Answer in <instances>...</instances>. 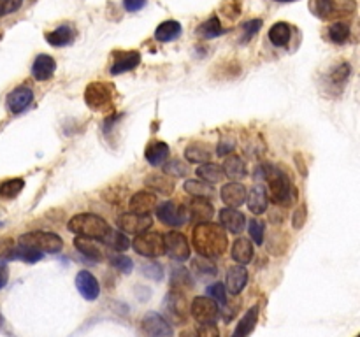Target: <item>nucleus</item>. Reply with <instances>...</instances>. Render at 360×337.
Here are the masks:
<instances>
[{"label":"nucleus","instance_id":"f257e3e1","mask_svg":"<svg viewBox=\"0 0 360 337\" xmlns=\"http://www.w3.org/2000/svg\"><path fill=\"white\" fill-rule=\"evenodd\" d=\"M192 244L200 256L217 258V256L224 255L229 248L227 232L221 228L220 223L204 221L193 228Z\"/></svg>","mask_w":360,"mask_h":337},{"label":"nucleus","instance_id":"f03ea898","mask_svg":"<svg viewBox=\"0 0 360 337\" xmlns=\"http://www.w3.org/2000/svg\"><path fill=\"white\" fill-rule=\"evenodd\" d=\"M260 172H262V178L269 183V192L273 202L280 207L294 206L299 193L287 172L274 167V165H264V167H260Z\"/></svg>","mask_w":360,"mask_h":337},{"label":"nucleus","instance_id":"7ed1b4c3","mask_svg":"<svg viewBox=\"0 0 360 337\" xmlns=\"http://www.w3.org/2000/svg\"><path fill=\"white\" fill-rule=\"evenodd\" d=\"M67 228H69L72 234L79 235V237L95 239V241H102V239L108 235V232L111 230L108 221L94 213L76 214V216H72L69 220Z\"/></svg>","mask_w":360,"mask_h":337},{"label":"nucleus","instance_id":"20e7f679","mask_svg":"<svg viewBox=\"0 0 360 337\" xmlns=\"http://www.w3.org/2000/svg\"><path fill=\"white\" fill-rule=\"evenodd\" d=\"M309 9L320 20L333 21L352 16L357 11V2L355 0H311Z\"/></svg>","mask_w":360,"mask_h":337},{"label":"nucleus","instance_id":"39448f33","mask_svg":"<svg viewBox=\"0 0 360 337\" xmlns=\"http://www.w3.org/2000/svg\"><path fill=\"white\" fill-rule=\"evenodd\" d=\"M18 244L25 246V248L35 249L41 253H60L63 248V241L60 235L53 234V232H28L18 239Z\"/></svg>","mask_w":360,"mask_h":337},{"label":"nucleus","instance_id":"423d86ee","mask_svg":"<svg viewBox=\"0 0 360 337\" xmlns=\"http://www.w3.org/2000/svg\"><path fill=\"white\" fill-rule=\"evenodd\" d=\"M115 98V88L111 83H102V81H94L84 90V102L91 111H108L112 105Z\"/></svg>","mask_w":360,"mask_h":337},{"label":"nucleus","instance_id":"0eeeda50","mask_svg":"<svg viewBox=\"0 0 360 337\" xmlns=\"http://www.w3.org/2000/svg\"><path fill=\"white\" fill-rule=\"evenodd\" d=\"M132 248L137 255L146 256V258H157V256L165 255L164 246V235L158 232H143V234L136 235L132 242Z\"/></svg>","mask_w":360,"mask_h":337},{"label":"nucleus","instance_id":"6e6552de","mask_svg":"<svg viewBox=\"0 0 360 337\" xmlns=\"http://www.w3.org/2000/svg\"><path fill=\"white\" fill-rule=\"evenodd\" d=\"M157 218L169 227H183L190 220L186 207L172 200H165L164 204L157 206Z\"/></svg>","mask_w":360,"mask_h":337},{"label":"nucleus","instance_id":"1a4fd4ad","mask_svg":"<svg viewBox=\"0 0 360 337\" xmlns=\"http://www.w3.org/2000/svg\"><path fill=\"white\" fill-rule=\"evenodd\" d=\"M190 315L199 323L217 322L218 315H220V305L207 295H199L190 304Z\"/></svg>","mask_w":360,"mask_h":337},{"label":"nucleus","instance_id":"9d476101","mask_svg":"<svg viewBox=\"0 0 360 337\" xmlns=\"http://www.w3.org/2000/svg\"><path fill=\"white\" fill-rule=\"evenodd\" d=\"M164 308L165 312L171 316L172 322H178V325H183L190 315V305L188 302H186L185 291L172 290V288L167 293V297H165Z\"/></svg>","mask_w":360,"mask_h":337},{"label":"nucleus","instance_id":"9b49d317","mask_svg":"<svg viewBox=\"0 0 360 337\" xmlns=\"http://www.w3.org/2000/svg\"><path fill=\"white\" fill-rule=\"evenodd\" d=\"M164 246L165 253H167L172 260L185 262V260L190 258V242L188 239H186V235L181 234V232H167V234L164 235Z\"/></svg>","mask_w":360,"mask_h":337},{"label":"nucleus","instance_id":"f8f14e48","mask_svg":"<svg viewBox=\"0 0 360 337\" xmlns=\"http://www.w3.org/2000/svg\"><path fill=\"white\" fill-rule=\"evenodd\" d=\"M141 326H143L144 333L148 337H172L174 336V329L169 323L167 318H164L158 312L150 311L144 315L143 322H141Z\"/></svg>","mask_w":360,"mask_h":337},{"label":"nucleus","instance_id":"ddd939ff","mask_svg":"<svg viewBox=\"0 0 360 337\" xmlns=\"http://www.w3.org/2000/svg\"><path fill=\"white\" fill-rule=\"evenodd\" d=\"M116 225H118L120 230H123L125 234H134L139 235L143 232H146L148 228L153 225V220H151L150 214H137V213H123L120 214L118 220H116Z\"/></svg>","mask_w":360,"mask_h":337},{"label":"nucleus","instance_id":"4468645a","mask_svg":"<svg viewBox=\"0 0 360 337\" xmlns=\"http://www.w3.org/2000/svg\"><path fill=\"white\" fill-rule=\"evenodd\" d=\"M248 284V270L241 263H236V265L229 267L227 277H225V290H229V293L239 295L245 286Z\"/></svg>","mask_w":360,"mask_h":337},{"label":"nucleus","instance_id":"2eb2a0df","mask_svg":"<svg viewBox=\"0 0 360 337\" xmlns=\"http://www.w3.org/2000/svg\"><path fill=\"white\" fill-rule=\"evenodd\" d=\"M220 225L225 232L241 234L246 227V216L236 207H225L220 209Z\"/></svg>","mask_w":360,"mask_h":337},{"label":"nucleus","instance_id":"dca6fc26","mask_svg":"<svg viewBox=\"0 0 360 337\" xmlns=\"http://www.w3.org/2000/svg\"><path fill=\"white\" fill-rule=\"evenodd\" d=\"M76 288L83 298L86 300H97L101 295V284H98L97 277L88 270H79L76 276Z\"/></svg>","mask_w":360,"mask_h":337},{"label":"nucleus","instance_id":"f3484780","mask_svg":"<svg viewBox=\"0 0 360 337\" xmlns=\"http://www.w3.org/2000/svg\"><path fill=\"white\" fill-rule=\"evenodd\" d=\"M32 100H34V91L28 86H18L7 95V109L13 114H20L32 104Z\"/></svg>","mask_w":360,"mask_h":337},{"label":"nucleus","instance_id":"a211bd4d","mask_svg":"<svg viewBox=\"0 0 360 337\" xmlns=\"http://www.w3.org/2000/svg\"><path fill=\"white\" fill-rule=\"evenodd\" d=\"M115 62L111 65L112 76H120L129 70H134L141 63V53L139 51H122V53H112Z\"/></svg>","mask_w":360,"mask_h":337},{"label":"nucleus","instance_id":"6ab92c4d","mask_svg":"<svg viewBox=\"0 0 360 337\" xmlns=\"http://www.w3.org/2000/svg\"><path fill=\"white\" fill-rule=\"evenodd\" d=\"M188 218L204 223V221H210L214 216V207L210 200L200 199V197H192L188 204Z\"/></svg>","mask_w":360,"mask_h":337},{"label":"nucleus","instance_id":"aec40b11","mask_svg":"<svg viewBox=\"0 0 360 337\" xmlns=\"http://www.w3.org/2000/svg\"><path fill=\"white\" fill-rule=\"evenodd\" d=\"M246 204H248V209L253 214H264L269 206V197H267L266 188L262 185H255L250 192H246Z\"/></svg>","mask_w":360,"mask_h":337},{"label":"nucleus","instance_id":"412c9836","mask_svg":"<svg viewBox=\"0 0 360 337\" xmlns=\"http://www.w3.org/2000/svg\"><path fill=\"white\" fill-rule=\"evenodd\" d=\"M74 248H76L83 256L94 260V262H102V260L105 258L104 249L101 248L98 241H95V239L79 237V235H77V237L74 239Z\"/></svg>","mask_w":360,"mask_h":337},{"label":"nucleus","instance_id":"4be33fe9","mask_svg":"<svg viewBox=\"0 0 360 337\" xmlns=\"http://www.w3.org/2000/svg\"><path fill=\"white\" fill-rule=\"evenodd\" d=\"M56 70V62L53 56L46 55H37L34 60V65H32V76L37 81H48L49 77H53Z\"/></svg>","mask_w":360,"mask_h":337},{"label":"nucleus","instance_id":"5701e85b","mask_svg":"<svg viewBox=\"0 0 360 337\" xmlns=\"http://www.w3.org/2000/svg\"><path fill=\"white\" fill-rule=\"evenodd\" d=\"M144 185L155 193H160V195H172L174 192L176 185H174V179L169 178L167 174H158V172H153V174L146 176L144 178Z\"/></svg>","mask_w":360,"mask_h":337},{"label":"nucleus","instance_id":"b1692460","mask_svg":"<svg viewBox=\"0 0 360 337\" xmlns=\"http://www.w3.org/2000/svg\"><path fill=\"white\" fill-rule=\"evenodd\" d=\"M169 154H171V150H169V144L164 143V140H151L150 144L144 150V157H146V161L150 165H164L167 161Z\"/></svg>","mask_w":360,"mask_h":337},{"label":"nucleus","instance_id":"393cba45","mask_svg":"<svg viewBox=\"0 0 360 337\" xmlns=\"http://www.w3.org/2000/svg\"><path fill=\"white\" fill-rule=\"evenodd\" d=\"M76 39V30H74L72 25H60L53 32L46 34V41L49 46H55V48H62V46L72 44V41Z\"/></svg>","mask_w":360,"mask_h":337},{"label":"nucleus","instance_id":"a878e982","mask_svg":"<svg viewBox=\"0 0 360 337\" xmlns=\"http://www.w3.org/2000/svg\"><path fill=\"white\" fill-rule=\"evenodd\" d=\"M129 207L132 213L137 214H150L157 207V195L153 192H137L130 199Z\"/></svg>","mask_w":360,"mask_h":337},{"label":"nucleus","instance_id":"bb28decb","mask_svg":"<svg viewBox=\"0 0 360 337\" xmlns=\"http://www.w3.org/2000/svg\"><path fill=\"white\" fill-rule=\"evenodd\" d=\"M220 195L229 207H239L246 200V188L241 183H227L221 188Z\"/></svg>","mask_w":360,"mask_h":337},{"label":"nucleus","instance_id":"cd10ccee","mask_svg":"<svg viewBox=\"0 0 360 337\" xmlns=\"http://www.w3.org/2000/svg\"><path fill=\"white\" fill-rule=\"evenodd\" d=\"M253 244L248 237H238L231 248V256L236 263L246 265L253 260Z\"/></svg>","mask_w":360,"mask_h":337},{"label":"nucleus","instance_id":"c85d7f7f","mask_svg":"<svg viewBox=\"0 0 360 337\" xmlns=\"http://www.w3.org/2000/svg\"><path fill=\"white\" fill-rule=\"evenodd\" d=\"M259 312H260L259 305H253V308H250L248 311L245 312V316L239 319V323H238V326H236L232 337H248L250 333L253 332V329L257 326V323H259Z\"/></svg>","mask_w":360,"mask_h":337},{"label":"nucleus","instance_id":"c756f323","mask_svg":"<svg viewBox=\"0 0 360 337\" xmlns=\"http://www.w3.org/2000/svg\"><path fill=\"white\" fill-rule=\"evenodd\" d=\"M267 37H269V41L273 42V46H276V48H283V46H287L288 42H290L292 27L288 23H285V21H278V23H274L273 27L269 28Z\"/></svg>","mask_w":360,"mask_h":337},{"label":"nucleus","instance_id":"7c9ffc66","mask_svg":"<svg viewBox=\"0 0 360 337\" xmlns=\"http://www.w3.org/2000/svg\"><path fill=\"white\" fill-rule=\"evenodd\" d=\"M181 35V25L174 20H167L164 23H160L155 30V39L160 42H169V41H174Z\"/></svg>","mask_w":360,"mask_h":337},{"label":"nucleus","instance_id":"2f4dec72","mask_svg":"<svg viewBox=\"0 0 360 337\" xmlns=\"http://www.w3.org/2000/svg\"><path fill=\"white\" fill-rule=\"evenodd\" d=\"M197 176H199L204 183H207V185H217V183L224 181L225 178L224 168L217 164H210V161H207V164H202L197 168Z\"/></svg>","mask_w":360,"mask_h":337},{"label":"nucleus","instance_id":"473e14b6","mask_svg":"<svg viewBox=\"0 0 360 337\" xmlns=\"http://www.w3.org/2000/svg\"><path fill=\"white\" fill-rule=\"evenodd\" d=\"M193 286L192 272L186 267H176L171 274V288L179 291H188Z\"/></svg>","mask_w":360,"mask_h":337},{"label":"nucleus","instance_id":"72a5a7b5","mask_svg":"<svg viewBox=\"0 0 360 337\" xmlns=\"http://www.w3.org/2000/svg\"><path fill=\"white\" fill-rule=\"evenodd\" d=\"M221 168H224V174L229 176L231 179H243L246 176V165L238 154H231V157L225 158Z\"/></svg>","mask_w":360,"mask_h":337},{"label":"nucleus","instance_id":"f704fd0d","mask_svg":"<svg viewBox=\"0 0 360 337\" xmlns=\"http://www.w3.org/2000/svg\"><path fill=\"white\" fill-rule=\"evenodd\" d=\"M185 192L192 197H200V199H210V197L217 195L213 185H207V183L199 181V179H188V181L183 185Z\"/></svg>","mask_w":360,"mask_h":337},{"label":"nucleus","instance_id":"c9c22d12","mask_svg":"<svg viewBox=\"0 0 360 337\" xmlns=\"http://www.w3.org/2000/svg\"><path fill=\"white\" fill-rule=\"evenodd\" d=\"M185 158L188 161H192V164L202 165V164H207V161L211 160V153L206 146H202V144H199V143H193V144H190V146H186Z\"/></svg>","mask_w":360,"mask_h":337},{"label":"nucleus","instance_id":"e433bc0d","mask_svg":"<svg viewBox=\"0 0 360 337\" xmlns=\"http://www.w3.org/2000/svg\"><path fill=\"white\" fill-rule=\"evenodd\" d=\"M190 272H195L199 277H213L217 276V265L211 262L206 256H197V258L192 260V270Z\"/></svg>","mask_w":360,"mask_h":337},{"label":"nucleus","instance_id":"4c0bfd02","mask_svg":"<svg viewBox=\"0 0 360 337\" xmlns=\"http://www.w3.org/2000/svg\"><path fill=\"white\" fill-rule=\"evenodd\" d=\"M329 39L334 44H347L350 39V25L343 23V21H336L329 27Z\"/></svg>","mask_w":360,"mask_h":337},{"label":"nucleus","instance_id":"58836bf2","mask_svg":"<svg viewBox=\"0 0 360 337\" xmlns=\"http://www.w3.org/2000/svg\"><path fill=\"white\" fill-rule=\"evenodd\" d=\"M197 34H199L202 39H214V37H218L220 34H224L220 18L213 16V18H210L207 21H204V23L199 25V28H197Z\"/></svg>","mask_w":360,"mask_h":337},{"label":"nucleus","instance_id":"ea45409f","mask_svg":"<svg viewBox=\"0 0 360 337\" xmlns=\"http://www.w3.org/2000/svg\"><path fill=\"white\" fill-rule=\"evenodd\" d=\"M23 188L25 181L21 178L6 179V181L0 183V199H14L16 195H20Z\"/></svg>","mask_w":360,"mask_h":337},{"label":"nucleus","instance_id":"a19ab883","mask_svg":"<svg viewBox=\"0 0 360 337\" xmlns=\"http://www.w3.org/2000/svg\"><path fill=\"white\" fill-rule=\"evenodd\" d=\"M102 242H105V244H108L109 248L115 249V251H125L130 246V241L127 239V235L122 234L120 230H112V228L108 232V235L102 239Z\"/></svg>","mask_w":360,"mask_h":337},{"label":"nucleus","instance_id":"79ce46f5","mask_svg":"<svg viewBox=\"0 0 360 337\" xmlns=\"http://www.w3.org/2000/svg\"><path fill=\"white\" fill-rule=\"evenodd\" d=\"M352 74V65L350 63H341L338 69L333 70V74H330L329 77V84L330 86H338V90H343V86L347 84L348 77H350Z\"/></svg>","mask_w":360,"mask_h":337},{"label":"nucleus","instance_id":"37998d69","mask_svg":"<svg viewBox=\"0 0 360 337\" xmlns=\"http://www.w3.org/2000/svg\"><path fill=\"white\" fill-rule=\"evenodd\" d=\"M141 270H143L144 276L150 277V279H153V281L164 279V267H162L158 262H153V260L143 263V265H141Z\"/></svg>","mask_w":360,"mask_h":337},{"label":"nucleus","instance_id":"c03bdc74","mask_svg":"<svg viewBox=\"0 0 360 337\" xmlns=\"http://www.w3.org/2000/svg\"><path fill=\"white\" fill-rule=\"evenodd\" d=\"M220 13L227 20H238L239 14H241V0H224V4L220 7Z\"/></svg>","mask_w":360,"mask_h":337},{"label":"nucleus","instance_id":"a18cd8bd","mask_svg":"<svg viewBox=\"0 0 360 337\" xmlns=\"http://www.w3.org/2000/svg\"><path fill=\"white\" fill-rule=\"evenodd\" d=\"M248 230H250V237L253 239V242L262 246V242L266 241V239H264V234H266V225H264V221L250 220Z\"/></svg>","mask_w":360,"mask_h":337},{"label":"nucleus","instance_id":"49530a36","mask_svg":"<svg viewBox=\"0 0 360 337\" xmlns=\"http://www.w3.org/2000/svg\"><path fill=\"white\" fill-rule=\"evenodd\" d=\"M111 265L123 274H130L134 269L132 258H129V256L123 255V253H118V255L111 256Z\"/></svg>","mask_w":360,"mask_h":337},{"label":"nucleus","instance_id":"de8ad7c7","mask_svg":"<svg viewBox=\"0 0 360 337\" xmlns=\"http://www.w3.org/2000/svg\"><path fill=\"white\" fill-rule=\"evenodd\" d=\"M164 172L169 176H174V178H183V176H186L188 168L181 160H169L164 164Z\"/></svg>","mask_w":360,"mask_h":337},{"label":"nucleus","instance_id":"09e8293b","mask_svg":"<svg viewBox=\"0 0 360 337\" xmlns=\"http://www.w3.org/2000/svg\"><path fill=\"white\" fill-rule=\"evenodd\" d=\"M262 28V20H250L243 25V35H241V42H248L252 41L253 35L259 34V30Z\"/></svg>","mask_w":360,"mask_h":337},{"label":"nucleus","instance_id":"8fccbe9b","mask_svg":"<svg viewBox=\"0 0 360 337\" xmlns=\"http://www.w3.org/2000/svg\"><path fill=\"white\" fill-rule=\"evenodd\" d=\"M207 297L213 298L217 304H225L227 302V293H225V286L221 283H214L207 286Z\"/></svg>","mask_w":360,"mask_h":337},{"label":"nucleus","instance_id":"3c124183","mask_svg":"<svg viewBox=\"0 0 360 337\" xmlns=\"http://www.w3.org/2000/svg\"><path fill=\"white\" fill-rule=\"evenodd\" d=\"M195 336L197 337H220V329H218V325L214 322L200 323Z\"/></svg>","mask_w":360,"mask_h":337},{"label":"nucleus","instance_id":"603ef678","mask_svg":"<svg viewBox=\"0 0 360 337\" xmlns=\"http://www.w3.org/2000/svg\"><path fill=\"white\" fill-rule=\"evenodd\" d=\"M306 216H308V209H306V206L302 204V206H299L297 209L294 211V214H292V225H294L295 230H299V228L304 227Z\"/></svg>","mask_w":360,"mask_h":337},{"label":"nucleus","instance_id":"864d4df0","mask_svg":"<svg viewBox=\"0 0 360 337\" xmlns=\"http://www.w3.org/2000/svg\"><path fill=\"white\" fill-rule=\"evenodd\" d=\"M21 2H23V0H0V16L13 14L14 11L20 9Z\"/></svg>","mask_w":360,"mask_h":337},{"label":"nucleus","instance_id":"5fc2aeb1","mask_svg":"<svg viewBox=\"0 0 360 337\" xmlns=\"http://www.w3.org/2000/svg\"><path fill=\"white\" fill-rule=\"evenodd\" d=\"M234 147H236L234 140H231V139L220 140V144H218V147H217L218 157H225V154H231L232 151H234Z\"/></svg>","mask_w":360,"mask_h":337},{"label":"nucleus","instance_id":"6e6d98bb","mask_svg":"<svg viewBox=\"0 0 360 337\" xmlns=\"http://www.w3.org/2000/svg\"><path fill=\"white\" fill-rule=\"evenodd\" d=\"M148 0H123V7H125L129 13H137V11L143 9L146 6Z\"/></svg>","mask_w":360,"mask_h":337},{"label":"nucleus","instance_id":"4d7b16f0","mask_svg":"<svg viewBox=\"0 0 360 337\" xmlns=\"http://www.w3.org/2000/svg\"><path fill=\"white\" fill-rule=\"evenodd\" d=\"M7 279H9V270H7V265L4 262H0V290L7 284Z\"/></svg>","mask_w":360,"mask_h":337},{"label":"nucleus","instance_id":"13d9d810","mask_svg":"<svg viewBox=\"0 0 360 337\" xmlns=\"http://www.w3.org/2000/svg\"><path fill=\"white\" fill-rule=\"evenodd\" d=\"M179 337H197L195 332H192V330H185V332H181V336Z\"/></svg>","mask_w":360,"mask_h":337},{"label":"nucleus","instance_id":"bf43d9fd","mask_svg":"<svg viewBox=\"0 0 360 337\" xmlns=\"http://www.w3.org/2000/svg\"><path fill=\"white\" fill-rule=\"evenodd\" d=\"M276 2H297V0H276Z\"/></svg>","mask_w":360,"mask_h":337},{"label":"nucleus","instance_id":"052dcab7","mask_svg":"<svg viewBox=\"0 0 360 337\" xmlns=\"http://www.w3.org/2000/svg\"><path fill=\"white\" fill-rule=\"evenodd\" d=\"M2 323H4V318H2V315H0V326H2Z\"/></svg>","mask_w":360,"mask_h":337},{"label":"nucleus","instance_id":"680f3d73","mask_svg":"<svg viewBox=\"0 0 360 337\" xmlns=\"http://www.w3.org/2000/svg\"><path fill=\"white\" fill-rule=\"evenodd\" d=\"M4 227V223H2V221H0V228H2Z\"/></svg>","mask_w":360,"mask_h":337},{"label":"nucleus","instance_id":"e2e57ef3","mask_svg":"<svg viewBox=\"0 0 360 337\" xmlns=\"http://www.w3.org/2000/svg\"><path fill=\"white\" fill-rule=\"evenodd\" d=\"M357 337H359V336H357Z\"/></svg>","mask_w":360,"mask_h":337}]
</instances>
